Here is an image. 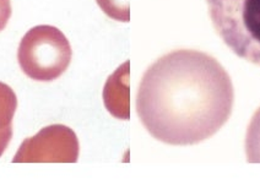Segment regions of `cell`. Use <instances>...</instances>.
Segmentation results:
<instances>
[{
	"label": "cell",
	"mask_w": 260,
	"mask_h": 196,
	"mask_svg": "<svg viewBox=\"0 0 260 196\" xmlns=\"http://www.w3.org/2000/svg\"><path fill=\"white\" fill-rule=\"evenodd\" d=\"M79 141L70 128L54 124L26 138L16 152L14 163H75Z\"/></svg>",
	"instance_id": "4"
},
{
	"label": "cell",
	"mask_w": 260,
	"mask_h": 196,
	"mask_svg": "<svg viewBox=\"0 0 260 196\" xmlns=\"http://www.w3.org/2000/svg\"><path fill=\"white\" fill-rule=\"evenodd\" d=\"M210 20L224 43L260 66V0H206Z\"/></svg>",
	"instance_id": "2"
},
{
	"label": "cell",
	"mask_w": 260,
	"mask_h": 196,
	"mask_svg": "<svg viewBox=\"0 0 260 196\" xmlns=\"http://www.w3.org/2000/svg\"><path fill=\"white\" fill-rule=\"evenodd\" d=\"M246 154L249 163H260V108L254 113L247 129Z\"/></svg>",
	"instance_id": "6"
},
{
	"label": "cell",
	"mask_w": 260,
	"mask_h": 196,
	"mask_svg": "<svg viewBox=\"0 0 260 196\" xmlns=\"http://www.w3.org/2000/svg\"><path fill=\"white\" fill-rule=\"evenodd\" d=\"M103 12L110 19L128 22L130 20L129 0H96Z\"/></svg>",
	"instance_id": "7"
},
{
	"label": "cell",
	"mask_w": 260,
	"mask_h": 196,
	"mask_svg": "<svg viewBox=\"0 0 260 196\" xmlns=\"http://www.w3.org/2000/svg\"><path fill=\"white\" fill-rule=\"evenodd\" d=\"M17 108V97L6 83L0 82V157L12 137V119Z\"/></svg>",
	"instance_id": "5"
},
{
	"label": "cell",
	"mask_w": 260,
	"mask_h": 196,
	"mask_svg": "<svg viewBox=\"0 0 260 196\" xmlns=\"http://www.w3.org/2000/svg\"><path fill=\"white\" fill-rule=\"evenodd\" d=\"M71 57V45L65 34L50 25L28 30L17 50V60L24 74L41 82H49L62 76L70 65Z\"/></svg>",
	"instance_id": "3"
},
{
	"label": "cell",
	"mask_w": 260,
	"mask_h": 196,
	"mask_svg": "<svg viewBox=\"0 0 260 196\" xmlns=\"http://www.w3.org/2000/svg\"><path fill=\"white\" fill-rule=\"evenodd\" d=\"M11 3L10 0H0V32H2L11 17Z\"/></svg>",
	"instance_id": "8"
},
{
	"label": "cell",
	"mask_w": 260,
	"mask_h": 196,
	"mask_svg": "<svg viewBox=\"0 0 260 196\" xmlns=\"http://www.w3.org/2000/svg\"><path fill=\"white\" fill-rule=\"evenodd\" d=\"M234 101L230 75L214 57L179 49L157 59L141 79L136 112L156 140L196 145L228 120Z\"/></svg>",
	"instance_id": "1"
}]
</instances>
